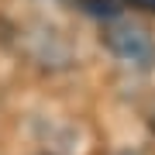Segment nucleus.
I'll list each match as a JSON object with an SVG mask.
<instances>
[{
    "label": "nucleus",
    "mask_w": 155,
    "mask_h": 155,
    "mask_svg": "<svg viewBox=\"0 0 155 155\" xmlns=\"http://www.w3.org/2000/svg\"><path fill=\"white\" fill-rule=\"evenodd\" d=\"M79 4H83L86 14H93V17H107V21L121 14V4H117V0H79Z\"/></svg>",
    "instance_id": "nucleus-2"
},
{
    "label": "nucleus",
    "mask_w": 155,
    "mask_h": 155,
    "mask_svg": "<svg viewBox=\"0 0 155 155\" xmlns=\"http://www.w3.org/2000/svg\"><path fill=\"white\" fill-rule=\"evenodd\" d=\"M114 155H138V152H131V148H124V152H114Z\"/></svg>",
    "instance_id": "nucleus-5"
},
{
    "label": "nucleus",
    "mask_w": 155,
    "mask_h": 155,
    "mask_svg": "<svg viewBox=\"0 0 155 155\" xmlns=\"http://www.w3.org/2000/svg\"><path fill=\"white\" fill-rule=\"evenodd\" d=\"M131 4H138V7H145V11L155 14V0H131Z\"/></svg>",
    "instance_id": "nucleus-3"
},
{
    "label": "nucleus",
    "mask_w": 155,
    "mask_h": 155,
    "mask_svg": "<svg viewBox=\"0 0 155 155\" xmlns=\"http://www.w3.org/2000/svg\"><path fill=\"white\" fill-rule=\"evenodd\" d=\"M148 124H152V131H155V107H152V114H148Z\"/></svg>",
    "instance_id": "nucleus-4"
},
{
    "label": "nucleus",
    "mask_w": 155,
    "mask_h": 155,
    "mask_svg": "<svg viewBox=\"0 0 155 155\" xmlns=\"http://www.w3.org/2000/svg\"><path fill=\"white\" fill-rule=\"evenodd\" d=\"M38 155H52V152H38Z\"/></svg>",
    "instance_id": "nucleus-6"
},
{
    "label": "nucleus",
    "mask_w": 155,
    "mask_h": 155,
    "mask_svg": "<svg viewBox=\"0 0 155 155\" xmlns=\"http://www.w3.org/2000/svg\"><path fill=\"white\" fill-rule=\"evenodd\" d=\"M104 45L114 59H121L124 66L131 69H152L155 66V38L141 24L134 21H121V17H110V24L104 28Z\"/></svg>",
    "instance_id": "nucleus-1"
}]
</instances>
